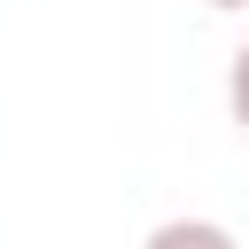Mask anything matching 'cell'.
Here are the masks:
<instances>
[{"label":"cell","mask_w":249,"mask_h":249,"mask_svg":"<svg viewBox=\"0 0 249 249\" xmlns=\"http://www.w3.org/2000/svg\"><path fill=\"white\" fill-rule=\"evenodd\" d=\"M226 109H233V124L249 132V47L233 54V70H226Z\"/></svg>","instance_id":"cell-2"},{"label":"cell","mask_w":249,"mask_h":249,"mask_svg":"<svg viewBox=\"0 0 249 249\" xmlns=\"http://www.w3.org/2000/svg\"><path fill=\"white\" fill-rule=\"evenodd\" d=\"M140 249H241V241H233L218 218H163Z\"/></svg>","instance_id":"cell-1"},{"label":"cell","mask_w":249,"mask_h":249,"mask_svg":"<svg viewBox=\"0 0 249 249\" xmlns=\"http://www.w3.org/2000/svg\"><path fill=\"white\" fill-rule=\"evenodd\" d=\"M210 8H249V0H210Z\"/></svg>","instance_id":"cell-3"}]
</instances>
